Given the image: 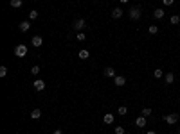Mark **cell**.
I'll list each match as a JSON object with an SVG mask.
<instances>
[{"mask_svg":"<svg viewBox=\"0 0 180 134\" xmlns=\"http://www.w3.org/2000/svg\"><path fill=\"white\" fill-rule=\"evenodd\" d=\"M153 75H155V79H162L164 77V72L160 68H155V72H153Z\"/></svg>","mask_w":180,"mask_h":134,"instance_id":"cell-18","label":"cell"},{"mask_svg":"<svg viewBox=\"0 0 180 134\" xmlns=\"http://www.w3.org/2000/svg\"><path fill=\"white\" fill-rule=\"evenodd\" d=\"M169 22H171V25H178V23H180V16H178V15H173V16L169 18Z\"/></svg>","mask_w":180,"mask_h":134,"instance_id":"cell-17","label":"cell"},{"mask_svg":"<svg viewBox=\"0 0 180 134\" xmlns=\"http://www.w3.org/2000/svg\"><path fill=\"white\" fill-rule=\"evenodd\" d=\"M135 125H137V127H141V129H142V127H146V116L141 115V116L135 120Z\"/></svg>","mask_w":180,"mask_h":134,"instance_id":"cell-11","label":"cell"},{"mask_svg":"<svg viewBox=\"0 0 180 134\" xmlns=\"http://www.w3.org/2000/svg\"><path fill=\"white\" fill-rule=\"evenodd\" d=\"M126 113H128V107H126V105H121V107L117 109V115H121V116H124Z\"/></svg>","mask_w":180,"mask_h":134,"instance_id":"cell-19","label":"cell"},{"mask_svg":"<svg viewBox=\"0 0 180 134\" xmlns=\"http://www.w3.org/2000/svg\"><path fill=\"white\" fill-rule=\"evenodd\" d=\"M72 27H74L76 31H83L85 27H86V22L83 18H78V20H74V23H72Z\"/></svg>","mask_w":180,"mask_h":134,"instance_id":"cell-4","label":"cell"},{"mask_svg":"<svg viewBox=\"0 0 180 134\" xmlns=\"http://www.w3.org/2000/svg\"><path fill=\"white\" fill-rule=\"evenodd\" d=\"M18 29L22 31V32H27L29 29H31V23L29 22H20V25H18Z\"/></svg>","mask_w":180,"mask_h":134,"instance_id":"cell-12","label":"cell"},{"mask_svg":"<svg viewBox=\"0 0 180 134\" xmlns=\"http://www.w3.org/2000/svg\"><path fill=\"white\" fill-rule=\"evenodd\" d=\"M7 75V68L5 66H0V77H5Z\"/></svg>","mask_w":180,"mask_h":134,"instance_id":"cell-24","label":"cell"},{"mask_svg":"<svg viewBox=\"0 0 180 134\" xmlns=\"http://www.w3.org/2000/svg\"><path fill=\"white\" fill-rule=\"evenodd\" d=\"M178 134H180V127H178Z\"/></svg>","mask_w":180,"mask_h":134,"instance_id":"cell-32","label":"cell"},{"mask_svg":"<svg viewBox=\"0 0 180 134\" xmlns=\"http://www.w3.org/2000/svg\"><path fill=\"white\" fill-rule=\"evenodd\" d=\"M32 86H34L36 91H43V90H45V82H43L42 79H36L34 82H32Z\"/></svg>","mask_w":180,"mask_h":134,"instance_id":"cell-7","label":"cell"},{"mask_svg":"<svg viewBox=\"0 0 180 134\" xmlns=\"http://www.w3.org/2000/svg\"><path fill=\"white\" fill-rule=\"evenodd\" d=\"M31 45H32V46H36V48H38V46H42V45H43V38H42V36H32Z\"/></svg>","mask_w":180,"mask_h":134,"instance_id":"cell-6","label":"cell"},{"mask_svg":"<svg viewBox=\"0 0 180 134\" xmlns=\"http://www.w3.org/2000/svg\"><path fill=\"white\" fill-rule=\"evenodd\" d=\"M40 116H42V111H40V109H32L31 111V118L32 120H38Z\"/></svg>","mask_w":180,"mask_h":134,"instance_id":"cell-16","label":"cell"},{"mask_svg":"<svg viewBox=\"0 0 180 134\" xmlns=\"http://www.w3.org/2000/svg\"><path fill=\"white\" fill-rule=\"evenodd\" d=\"M151 113H153V111L150 109V107H144V109H142V116H146V118H148V116L151 115Z\"/></svg>","mask_w":180,"mask_h":134,"instance_id":"cell-23","label":"cell"},{"mask_svg":"<svg viewBox=\"0 0 180 134\" xmlns=\"http://www.w3.org/2000/svg\"><path fill=\"white\" fill-rule=\"evenodd\" d=\"M114 84L117 86V88H123V86L126 84V79H124L123 75H115V77H114Z\"/></svg>","mask_w":180,"mask_h":134,"instance_id":"cell-5","label":"cell"},{"mask_svg":"<svg viewBox=\"0 0 180 134\" xmlns=\"http://www.w3.org/2000/svg\"><path fill=\"white\" fill-rule=\"evenodd\" d=\"M31 73H32V75H38V73H40V66H32V68H31Z\"/></svg>","mask_w":180,"mask_h":134,"instance_id":"cell-25","label":"cell"},{"mask_svg":"<svg viewBox=\"0 0 180 134\" xmlns=\"http://www.w3.org/2000/svg\"><path fill=\"white\" fill-rule=\"evenodd\" d=\"M88 56H90V52H88V50H85V48L78 52V57H79V59H88Z\"/></svg>","mask_w":180,"mask_h":134,"instance_id":"cell-14","label":"cell"},{"mask_svg":"<svg viewBox=\"0 0 180 134\" xmlns=\"http://www.w3.org/2000/svg\"><path fill=\"white\" fill-rule=\"evenodd\" d=\"M103 73H104L106 77H115V70H114V68H110V66H108V68H104Z\"/></svg>","mask_w":180,"mask_h":134,"instance_id":"cell-15","label":"cell"},{"mask_svg":"<svg viewBox=\"0 0 180 134\" xmlns=\"http://www.w3.org/2000/svg\"><path fill=\"white\" fill-rule=\"evenodd\" d=\"M114 120H115V116L112 115V113H106V115L103 116V122H104L106 125H112V123H114Z\"/></svg>","mask_w":180,"mask_h":134,"instance_id":"cell-8","label":"cell"},{"mask_svg":"<svg viewBox=\"0 0 180 134\" xmlns=\"http://www.w3.org/2000/svg\"><path fill=\"white\" fill-rule=\"evenodd\" d=\"M148 32H150V34H157V32H158V27H157V25H150V27H148Z\"/></svg>","mask_w":180,"mask_h":134,"instance_id":"cell-22","label":"cell"},{"mask_svg":"<svg viewBox=\"0 0 180 134\" xmlns=\"http://www.w3.org/2000/svg\"><path fill=\"white\" fill-rule=\"evenodd\" d=\"M119 2H121V4H126V2H128V0H119Z\"/></svg>","mask_w":180,"mask_h":134,"instance_id":"cell-31","label":"cell"},{"mask_svg":"<svg viewBox=\"0 0 180 134\" xmlns=\"http://www.w3.org/2000/svg\"><path fill=\"white\" fill-rule=\"evenodd\" d=\"M164 15H166V13H164V9H160V7L153 11V16H155V20H160V18H164Z\"/></svg>","mask_w":180,"mask_h":134,"instance_id":"cell-13","label":"cell"},{"mask_svg":"<svg viewBox=\"0 0 180 134\" xmlns=\"http://www.w3.org/2000/svg\"><path fill=\"white\" fill-rule=\"evenodd\" d=\"M164 82H166V84H173V82H175V75H173L171 72L166 73V75H164Z\"/></svg>","mask_w":180,"mask_h":134,"instance_id":"cell-10","label":"cell"},{"mask_svg":"<svg viewBox=\"0 0 180 134\" xmlns=\"http://www.w3.org/2000/svg\"><path fill=\"white\" fill-rule=\"evenodd\" d=\"M52 134H63V132H61V131H59V129H56V131H54V132H52Z\"/></svg>","mask_w":180,"mask_h":134,"instance_id":"cell-29","label":"cell"},{"mask_svg":"<svg viewBox=\"0 0 180 134\" xmlns=\"http://www.w3.org/2000/svg\"><path fill=\"white\" fill-rule=\"evenodd\" d=\"M11 7H15V9L22 7V0H11Z\"/></svg>","mask_w":180,"mask_h":134,"instance_id":"cell-20","label":"cell"},{"mask_svg":"<svg viewBox=\"0 0 180 134\" xmlns=\"http://www.w3.org/2000/svg\"><path fill=\"white\" fill-rule=\"evenodd\" d=\"M128 15H130V18L133 20V22H137V20L141 18V15H142V9L139 7V5H133V7L130 9V13H128Z\"/></svg>","mask_w":180,"mask_h":134,"instance_id":"cell-1","label":"cell"},{"mask_svg":"<svg viewBox=\"0 0 180 134\" xmlns=\"http://www.w3.org/2000/svg\"><path fill=\"white\" fill-rule=\"evenodd\" d=\"M29 54V50H27V46L25 45H16L15 46V56L16 57H25Z\"/></svg>","mask_w":180,"mask_h":134,"instance_id":"cell-2","label":"cell"},{"mask_svg":"<svg viewBox=\"0 0 180 134\" xmlns=\"http://www.w3.org/2000/svg\"><path fill=\"white\" fill-rule=\"evenodd\" d=\"M38 16H40V13H38L36 9H32V11H29V18H31V20H36Z\"/></svg>","mask_w":180,"mask_h":134,"instance_id":"cell-21","label":"cell"},{"mask_svg":"<svg viewBox=\"0 0 180 134\" xmlns=\"http://www.w3.org/2000/svg\"><path fill=\"white\" fill-rule=\"evenodd\" d=\"M173 2H175V0H162L164 5H173Z\"/></svg>","mask_w":180,"mask_h":134,"instance_id":"cell-28","label":"cell"},{"mask_svg":"<svg viewBox=\"0 0 180 134\" xmlns=\"http://www.w3.org/2000/svg\"><path fill=\"white\" fill-rule=\"evenodd\" d=\"M146 134H157L155 131H148V132H146Z\"/></svg>","mask_w":180,"mask_h":134,"instance_id":"cell-30","label":"cell"},{"mask_svg":"<svg viewBox=\"0 0 180 134\" xmlns=\"http://www.w3.org/2000/svg\"><path fill=\"white\" fill-rule=\"evenodd\" d=\"M115 134H124V127L117 125V127H115Z\"/></svg>","mask_w":180,"mask_h":134,"instance_id":"cell-27","label":"cell"},{"mask_svg":"<svg viewBox=\"0 0 180 134\" xmlns=\"http://www.w3.org/2000/svg\"><path fill=\"white\" fill-rule=\"evenodd\" d=\"M76 39H78V41H85V39H86V36L83 34V32H79V34L76 36Z\"/></svg>","mask_w":180,"mask_h":134,"instance_id":"cell-26","label":"cell"},{"mask_svg":"<svg viewBox=\"0 0 180 134\" xmlns=\"http://www.w3.org/2000/svg\"><path fill=\"white\" fill-rule=\"evenodd\" d=\"M121 16H123V9L121 7H114V9H112V18H114V20H119Z\"/></svg>","mask_w":180,"mask_h":134,"instance_id":"cell-9","label":"cell"},{"mask_svg":"<svg viewBox=\"0 0 180 134\" xmlns=\"http://www.w3.org/2000/svg\"><path fill=\"white\" fill-rule=\"evenodd\" d=\"M178 118H180V116L177 115V113H171V115H166V116H164V122L169 123V125H175V123L178 122Z\"/></svg>","mask_w":180,"mask_h":134,"instance_id":"cell-3","label":"cell"}]
</instances>
